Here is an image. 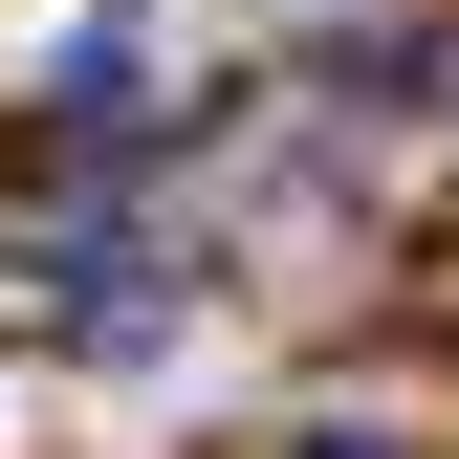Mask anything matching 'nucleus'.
Returning <instances> with one entry per match:
<instances>
[{
	"label": "nucleus",
	"mask_w": 459,
	"mask_h": 459,
	"mask_svg": "<svg viewBox=\"0 0 459 459\" xmlns=\"http://www.w3.org/2000/svg\"><path fill=\"white\" fill-rule=\"evenodd\" d=\"M132 66H153V22H132V0H109V22L66 44V88H44V109H66V132H109V109H132Z\"/></svg>",
	"instance_id": "nucleus-1"
},
{
	"label": "nucleus",
	"mask_w": 459,
	"mask_h": 459,
	"mask_svg": "<svg viewBox=\"0 0 459 459\" xmlns=\"http://www.w3.org/2000/svg\"><path fill=\"white\" fill-rule=\"evenodd\" d=\"M307 459H394V437H307Z\"/></svg>",
	"instance_id": "nucleus-2"
}]
</instances>
